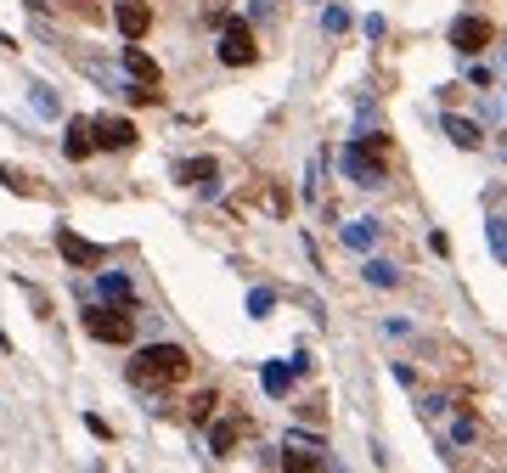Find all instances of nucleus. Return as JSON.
<instances>
[{
    "label": "nucleus",
    "mask_w": 507,
    "mask_h": 473,
    "mask_svg": "<svg viewBox=\"0 0 507 473\" xmlns=\"http://www.w3.org/2000/svg\"><path fill=\"white\" fill-rule=\"evenodd\" d=\"M113 23H119L124 40H142V34L153 28V6H147V0H119V6H113Z\"/></svg>",
    "instance_id": "nucleus-7"
},
{
    "label": "nucleus",
    "mask_w": 507,
    "mask_h": 473,
    "mask_svg": "<svg viewBox=\"0 0 507 473\" xmlns=\"http://www.w3.org/2000/svg\"><path fill=\"white\" fill-rule=\"evenodd\" d=\"M124 68H130V79H147V85H158V62H153L142 46H124Z\"/></svg>",
    "instance_id": "nucleus-12"
},
{
    "label": "nucleus",
    "mask_w": 507,
    "mask_h": 473,
    "mask_svg": "<svg viewBox=\"0 0 507 473\" xmlns=\"http://www.w3.org/2000/svg\"><path fill=\"white\" fill-rule=\"evenodd\" d=\"M215 175H220V163H215V158H192V163H181V181H186V186L215 192Z\"/></svg>",
    "instance_id": "nucleus-11"
},
{
    "label": "nucleus",
    "mask_w": 507,
    "mask_h": 473,
    "mask_svg": "<svg viewBox=\"0 0 507 473\" xmlns=\"http://www.w3.org/2000/svg\"><path fill=\"white\" fill-rule=\"evenodd\" d=\"M366 282H372V288H395L400 277H395V265H384V259H366Z\"/></svg>",
    "instance_id": "nucleus-17"
},
{
    "label": "nucleus",
    "mask_w": 507,
    "mask_h": 473,
    "mask_svg": "<svg viewBox=\"0 0 507 473\" xmlns=\"http://www.w3.org/2000/svg\"><path fill=\"white\" fill-rule=\"evenodd\" d=\"M130 372H135V384H181L192 372V355L181 344H147Z\"/></svg>",
    "instance_id": "nucleus-1"
},
{
    "label": "nucleus",
    "mask_w": 507,
    "mask_h": 473,
    "mask_svg": "<svg viewBox=\"0 0 507 473\" xmlns=\"http://www.w3.org/2000/svg\"><path fill=\"white\" fill-rule=\"evenodd\" d=\"M451 439H457V446H473V439H480V423H473V417H457V423H451Z\"/></svg>",
    "instance_id": "nucleus-20"
},
{
    "label": "nucleus",
    "mask_w": 507,
    "mask_h": 473,
    "mask_svg": "<svg viewBox=\"0 0 507 473\" xmlns=\"http://www.w3.org/2000/svg\"><path fill=\"white\" fill-rule=\"evenodd\" d=\"M288 384H293V366H265V389L270 394H288Z\"/></svg>",
    "instance_id": "nucleus-18"
},
{
    "label": "nucleus",
    "mask_w": 507,
    "mask_h": 473,
    "mask_svg": "<svg viewBox=\"0 0 507 473\" xmlns=\"http://www.w3.org/2000/svg\"><path fill=\"white\" fill-rule=\"evenodd\" d=\"M254 57H259L254 28H248L243 17H226V28H220V62H226V68H248Z\"/></svg>",
    "instance_id": "nucleus-3"
},
{
    "label": "nucleus",
    "mask_w": 507,
    "mask_h": 473,
    "mask_svg": "<svg viewBox=\"0 0 507 473\" xmlns=\"http://www.w3.org/2000/svg\"><path fill=\"white\" fill-rule=\"evenodd\" d=\"M85 332L96 338V344H130L135 338V321L124 304H96V310L85 316Z\"/></svg>",
    "instance_id": "nucleus-2"
},
{
    "label": "nucleus",
    "mask_w": 507,
    "mask_h": 473,
    "mask_svg": "<svg viewBox=\"0 0 507 473\" xmlns=\"http://www.w3.org/2000/svg\"><path fill=\"white\" fill-rule=\"evenodd\" d=\"M491 40H496L491 17H457V23H451V46H457L462 57H480V51H485Z\"/></svg>",
    "instance_id": "nucleus-4"
},
{
    "label": "nucleus",
    "mask_w": 507,
    "mask_h": 473,
    "mask_svg": "<svg viewBox=\"0 0 507 473\" xmlns=\"http://www.w3.org/2000/svg\"><path fill=\"white\" fill-rule=\"evenodd\" d=\"M215 405H220V400H215V389H197V394L186 400V417H192V423H209V417H215Z\"/></svg>",
    "instance_id": "nucleus-15"
},
{
    "label": "nucleus",
    "mask_w": 507,
    "mask_h": 473,
    "mask_svg": "<svg viewBox=\"0 0 507 473\" xmlns=\"http://www.w3.org/2000/svg\"><path fill=\"white\" fill-rule=\"evenodd\" d=\"M57 254L74 265V270H96L101 265V243H85V236L68 231V226H57Z\"/></svg>",
    "instance_id": "nucleus-6"
},
{
    "label": "nucleus",
    "mask_w": 507,
    "mask_h": 473,
    "mask_svg": "<svg viewBox=\"0 0 507 473\" xmlns=\"http://www.w3.org/2000/svg\"><path fill=\"white\" fill-rule=\"evenodd\" d=\"M344 243H350V248H372V243H378V226H372V220L344 226Z\"/></svg>",
    "instance_id": "nucleus-16"
},
{
    "label": "nucleus",
    "mask_w": 507,
    "mask_h": 473,
    "mask_svg": "<svg viewBox=\"0 0 507 473\" xmlns=\"http://www.w3.org/2000/svg\"><path fill=\"white\" fill-rule=\"evenodd\" d=\"M248 310H254V316H265V310H270V293H265V288H259V293H248Z\"/></svg>",
    "instance_id": "nucleus-23"
},
{
    "label": "nucleus",
    "mask_w": 507,
    "mask_h": 473,
    "mask_svg": "<svg viewBox=\"0 0 507 473\" xmlns=\"http://www.w3.org/2000/svg\"><path fill=\"white\" fill-rule=\"evenodd\" d=\"M446 135H451V142H457L462 152H473V147L485 142V135H480V124H473V119H457V113L446 119Z\"/></svg>",
    "instance_id": "nucleus-13"
},
{
    "label": "nucleus",
    "mask_w": 507,
    "mask_h": 473,
    "mask_svg": "<svg viewBox=\"0 0 507 473\" xmlns=\"http://www.w3.org/2000/svg\"><path fill=\"white\" fill-rule=\"evenodd\" d=\"M62 152L74 158V163H85V158L96 152V124H85V119H68V142H62Z\"/></svg>",
    "instance_id": "nucleus-9"
},
{
    "label": "nucleus",
    "mask_w": 507,
    "mask_h": 473,
    "mask_svg": "<svg viewBox=\"0 0 507 473\" xmlns=\"http://www.w3.org/2000/svg\"><path fill=\"white\" fill-rule=\"evenodd\" d=\"M34 108H40V113H57V101H51V90H46V85H34Z\"/></svg>",
    "instance_id": "nucleus-22"
},
{
    "label": "nucleus",
    "mask_w": 507,
    "mask_h": 473,
    "mask_svg": "<svg viewBox=\"0 0 507 473\" xmlns=\"http://www.w3.org/2000/svg\"><path fill=\"white\" fill-rule=\"evenodd\" d=\"M344 169H350L355 186H384V152H372L366 142H355V147L344 152Z\"/></svg>",
    "instance_id": "nucleus-5"
},
{
    "label": "nucleus",
    "mask_w": 507,
    "mask_h": 473,
    "mask_svg": "<svg viewBox=\"0 0 507 473\" xmlns=\"http://www.w3.org/2000/svg\"><path fill=\"white\" fill-rule=\"evenodd\" d=\"M491 248L507 259V220H491Z\"/></svg>",
    "instance_id": "nucleus-21"
},
{
    "label": "nucleus",
    "mask_w": 507,
    "mask_h": 473,
    "mask_svg": "<svg viewBox=\"0 0 507 473\" xmlns=\"http://www.w3.org/2000/svg\"><path fill=\"white\" fill-rule=\"evenodd\" d=\"M101 299H108V304H124V310H135V293H130L124 277H101Z\"/></svg>",
    "instance_id": "nucleus-14"
},
{
    "label": "nucleus",
    "mask_w": 507,
    "mask_h": 473,
    "mask_svg": "<svg viewBox=\"0 0 507 473\" xmlns=\"http://www.w3.org/2000/svg\"><path fill=\"white\" fill-rule=\"evenodd\" d=\"M96 147L101 152H130L135 147V124L130 119H96Z\"/></svg>",
    "instance_id": "nucleus-8"
},
{
    "label": "nucleus",
    "mask_w": 507,
    "mask_h": 473,
    "mask_svg": "<svg viewBox=\"0 0 507 473\" xmlns=\"http://www.w3.org/2000/svg\"><path fill=\"white\" fill-rule=\"evenodd\" d=\"M237 439H243V417H220L215 434H209V451H215V457H231Z\"/></svg>",
    "instance_id": "nucleus-10"
},
{
    "label": "nucleus",
    "mask_w": 507,
    "mask_h": 473,
    "mask_svg": "<svg viewBox=\"0 0 507 473\" xmlns=\"http://www.w3.org/2000/svg\"><path fill=\"white\" fill-rule=\"evenodd\" d=\"M28 6H34V12H46V6H51V0H28Z\"/></svg>",
    "instance_id": "nucleus-24"
},
{
    "label": "nucleus",
    "mask_w": 507,
    "mask_h": 473,
    "mask_svg": "<svg viewBox=\"0 0 507 473\" xmlns=\"http://www.w3.org/2000/svg\"><path fill=\"white\" fill-rule=\"evenodd\" d=\"M0 186H12V192L34 197V181H28V175H17V169H6V163H0Z\"/></svg>",
    "instance_id": "nucleus-19"
}]
</instances>
